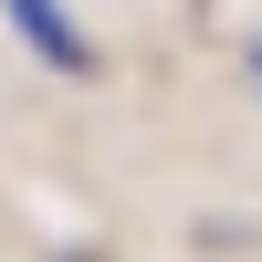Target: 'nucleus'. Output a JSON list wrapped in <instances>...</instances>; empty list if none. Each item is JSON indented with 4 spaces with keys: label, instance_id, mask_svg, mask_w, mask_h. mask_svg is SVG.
<instances>
[{
    "label": "nucleus",
    "instance_id": "obj_2",
    "mask_svg": "<svg viewBox=\"0 0 262 262\" xmlns=\"http://www.w3.org/2000/svg\"><path fill=\"white\" fill-rule=\"evenodd\" d=\"M252 63H262V53H252Z\"/></svg>",
    "mask_w": 262,
    "mask_h": 262
},
{
    "label": "nucleus",
    "instance_id": "obj_1",
    "mask_svg": "<svg viewBox=\"0 0 262 262\" xmlns=\"http://www.w3.org/2000/svg\"><path fill=\"white\" fill-rule=\"evenodd\" d=\"M0 11H11V21H21V32H32V42H42V53H53V63H63V74H95V42H84V32H74V21H63V0H0Z\"/></svg>",
    "mask_w": 262,
    "mask_h": 262
}]
</instances>
